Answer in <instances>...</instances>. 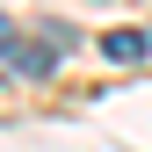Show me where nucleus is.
Here are the masks:
<instances>
[{"instance_id": "1", "label": "nucleus", "mask_w": 152, "mask_h": 152, "mask_svg": "<svg viewBox=\"0 0 152 152\" xmlns=\"http://www.w3.org/2000/svg\"><path fill=\"white\" fill-rule=\"evenodd\" d=\"M102 51H109L116 65H145V58H152V36H145V29H109Z\"/></svg>"}, {"instance_id": "2", "label": "nucleus", "mask_w": 152, "mask_h": 152, "mask_svg": "<svg viewBox=\"0 0 152 152\" xmlns=\"http://www.w3.org/2000/svg\"><path fill=\"white\" fill-rule=\"evenodd\" d=\"M15 51H22V44H15V22L0 15V58H15Z\"/></svg>"}]
</instances>
